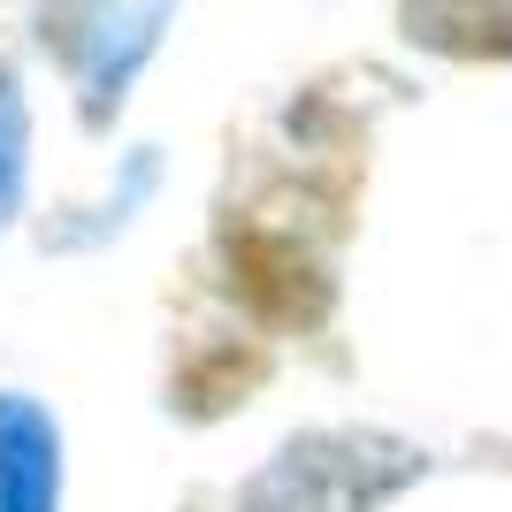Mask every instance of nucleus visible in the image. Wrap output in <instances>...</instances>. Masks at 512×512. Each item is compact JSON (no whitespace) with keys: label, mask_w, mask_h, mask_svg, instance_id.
Masks as SVG:
<instances>
[{"label":"nucleus","mask_w":512,"mask_h":512,"mask_svg":"<svg viewBox=\"0 0 512 512\" xmlns=\"http://www.w3.org/2000/svg\"><path fill=\"white\" fill-rule=\"evenodd\" d=\"M230 283H237V299L260 321H276V329H314L321 306H329L321 260L276 222H237L230 230Z\"/></svg>","instance_id":"nucleus-1"},{"label":"nucleus","mask_w":512,"mask_h":512,"mask_svg":"<svg viewBox=\"0 0 512 512\" xmlns=\"http://www.w3.org/2000/svg\"><path fill=\"white\" fill-rule=\"evenodd\" d=\"M406 23L444 54H512V0H413Z\"/></svg>","instance_id":"nucleus-2"}]
</instances>
